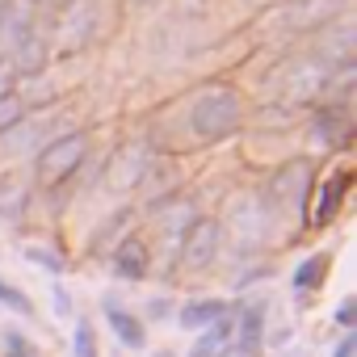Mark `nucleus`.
Returning <instances> with one entry per match:
<instances>
[{"label": "nucleus", "mask_w": 357, "mask_h": 357, "mask_svg": "<svg viewBox=\"0 0 357 357\" xmlns=\"http://www.w3.org/2000/svg\"><path fill=\"white\" fill-rule=\"evenodd\" d=\"M97 34V5L93 0H63L51 22V47L59 55H76Z\"/></svg>", "instance_id": "obj_2"}, {"label": "nucleus", "mask_w": 357, "mask_h": 357, "mask_svg": "<svg viewBox=\"0 0 357 357\" xmlns=\"http://www.w3.org/2000/svg\"><path fill=\"white\" fill-rule=\"evenodd\" d=\"M219 244H223V223L219 219L202 215V219L185 223V231H181V265L194 269V273L211 269L215 257H219Z\"/></svg>", "instance_id": "obj_4"}, {"label": "nucleus", "mask_w": 357, "mask_h": 357, "mask_svg": "<svg viewBox=\"0 0 357 357\" xmlns=\"http://www.w3.org/2000/svg\"><path fill=\"white\" fill-rule=\"evenodd\" d=\"M84 151H89V139L80 130H68L59 139H51L43 151H38V181L43 185H63L68 176L84 164Z\"/></svg>", "instance_id": "obj_3"}, {"label": "nucleus", "mask_w": 357, "mask_h": 357, "mask_svg": "<svg viewBox=\"0 0 357 357\" xmlns=\"http://www.w3.org/2000/svg\"><path fill=\"white\" fill-rule=\"evenodd\" d=\"M22 118H26V97H17V93L0 97V135L17 130V126H22Z\"/></svg>", "instance_id": "obj_14"}, {"label": "nucleus", "mask_w": 357, "mask_h": 357, "mask_svg": "<svg viewBox=\"0 0 357 357\" xmlns=\"http://www.w3.org/2000/svg\"><path fill=\"white\" fill-rule=\"evenodd\" d=\"M34 5H43V9H59L63 0H34Z\"/></svg>", "instance_id": "obj_23"}, {"label": "nucleus", "mask_w": 357, "mask_h": 357, "mask_svg": "<svg viewBox=\"0 0 357 357\" xmlns=\"http://www.w3.org/2000/svg\"><path fill=\"white\" fill-rule=\"evenodd\" d=\"M143 5H151V0H143Z\"/></svg>", "instance_id": "obj_25"}, {"label": "nucleus", "mask_w": 357, "mask_h": 357, "mask_svg": "<svg viewBox=\"0 0 357 357\" xmlns=\"http://www.w3.org/2000/svg\"><path fill=\"white\" fill-rule=\"evenodd\" d=\"M244 122V101L236 89H206L194 105H190V126L198 139L215 143V139H227L236 135Z\"/></svg>", "instance_id": "obj_1"}, {"label": "nucleus", "mask_w": 357, "mask_h": 357, "mask_svg": "<svg viewBox=\"0 0 357 357\" xmlns=\"http://www.w3.org/2000/svg\"><path fill=\"white\" fill-rule=\"evenodd\" d=\"M324 269H328V261H324V257H311V261L294 273V290H311V286L324 278Z\"/></svg>", "instance_id": "obj_16"}, {"label": "nucleus", "mask_w": 357, "mask_h": 357, "mask_svg": "<svg viewBox=\"0 0 357 357\" xmlns=\"http://www.w3.org/2000/svg\"><path fill=\"white\" fill-rule=\"evenodd\" d=\"M105 319H109V328L118 332V340H122L126 349H143V344H147V332H143V324H139L130 311H122V307L105 303Z\"/></svg>", "instance_id": "obj_11"}, {"label": "nucleus", "mask_w": 357, "mask_h": 357, "mask_svg": "<svg viewBox=\"0 0 357 357\" xmlns=\"http://www.w3.org/2000/svg\"><path fill=\"white\" fill-rule=\"evenodd\" d=\"M143 176H147V151H143V147H122V151L114 155L109 172H105V185H109L114 194H122V190H135Z\"/></svg>", "instance_id": "obj_5"}, {"label": "nucleus", "mask_w": 357, "mask_h": 357, "mask_svg": "<svg viewBox=\"0 0 357 357\" xmlns=\"http://www.w3.org/2000/svg\"><path fill=\"white\" fill-rule=\"evenodd\" d=\"M114 273H118V278H130V282H139V278L147 273V248H143V240H122V244H118V252H114Z\"/></svg>", "instance_id": "obj_10"}, {"label": "nucleus", "mask_w": 357, "mask_h": 357, "mask_svg": "<svg viewBox=\"0 0 357 357\" xmlns=\"http://www.w3.org/2000/svg\"><path fill=\"white\" fill-rule=\"evenodd\" d=\"M344 190H349V176H344V172H340V176H332V181L324 185V194H319V202H315V223H328V219L336 215V206H340Z\"/></svg>", "instance_id": "obj_13"}, {"label": "nucleus", "mask_w": 357, "mask_h": 357, "mask_svg": "<svg viewBox=\"0 0 357 357\" xmlns=\"http://www.w3.org/2000/svg\"><path fill=\"white\" fill-rule=\"evenodd\" d=\"M13 84H17V63L5 55V59H0V97H9Z\"/></svg>", "instance_id": "obj_19"}, {"label": "nucleus", "mask_w": 357, "mask_h": 357, "mask_svg": "<svg viewBox=\"0 0 357 357\" xmlns=\"http://www.w3.org/2000/svg\"><path fill=\"white\" fill-rule=\"evenodd\" d=\"M353 315H357V311H353V303H344V307H340V311H336V319H340V324H344V328H349V324H353Z\"/></svg>", "instance_id": "obj_22"}, {"label": "nucleus", "mask_w": 357, "mask_h": 357, "mask_svg": "<svg viewBox=\"0 0 357 357\" xmlns=\"http://www.w3.org/2000/svg\"><path fill=\"white\" fill-rule=\"evenodd\" d=\"M261 332H265V303H248L240 324H236V353H248L257 357L261 349Z\"/></svg>", "instance_id": "obj_7"}, {"label": "nucleus", "mask_w": 357, "mask_h": 357, "mask_svg": "<svg viewBox=\"0 0 357 357\" xmlns=\"http://www.w3.org/2000/svg\"><path fill=\"white\" fill-rule=\"evenodd\" d=\"M236 357H248V353H236Z\"/></svg>", "instance_id": "obj_24"}, {"label": "nucleus", "mask_w": 357, "mask_h": 357, "mask_svg": "<svg viewBox=\"0 0 357 357\" xmlns=\"http://www.w3.org/2000/svg\"><path fill=\"white\" fill-rule=\"evenodd\" d=\"M0 5H5V0H0Z\"/></svg>", "instance_id": "obj_26"}, {"label": "nucleus", "mask_w": 357, "mask_h": 357, "mask_svg": "<svg viewBox=\"0 0 357 357\" xmlns=\"http://www.w3.org/2000/svg\"><path fill=\"white\" fill-rule=\"evenodd\" d=\"M26 257L38 261V265H47V269H55V273L63 269V257H55V252H47V248H26Z\"/></svg>", "instance_id": "obj_20"}, {"label": "nucleus", "mask_w": 357, "mask_h": 357, "mask_svg": "<svg viewBox=\"0 0 357 357\" xmlns=\"http://www.w3.org/2000/svg\"><path fill=\"white\" fill-rule=\"evenodd\" d=\"M219 315H227V303L223 298H198V303H185L181 307V328H211Z\"/></svg>", "instance_id": "obj_12"}, {"label": "nucleus", "mask_w": 357, "mask_h": 357, "mask_svg": "<svg viewBox=\"0 0 357 357\" xmlns=\"http://www.w3.org/2000/svg\"><path fill=\"white\" fill-rule=\"evenodd\" d=\"M5 349H9V357H38L34 344H30L22 332H9V336H5Z\"/></svg>", "instance_id": "obj_18"}, {"label": "nucleus", "mask_w": 357, "mask_h": 357, "mask_svg": "<svg viewBox=\"0 0 357 357\" xmlns=\"http://www.w3.org/2000/svg\"><path fill=\"white\" fill-rule=\"evenodd\" d=\"M30 206V185L22 181V172H5L0 176V215L5 219H22Z\"/></svg>", "instance_id": "obj_8"}, {"label": "nucleus", "mask_w": 357, "mask_h": 357, "mask_svg": "<svg viewBox=\"0 0 357 357\" xmlns=\"http://www.w3.org/2000/svg\"><path fill=\"white\" fill-rule=\"evenodd\" d=\"M0 303H5L9 311H22V315H34V307H30V298L17 290V286H9V282H0Z\"/></svg>", "instance_id": "obj_17"}, {"label": "nucleus", "mask_w": 357, "mask_h": 357, "mask_svg": "<svg viewBox=\"0 0 357 357\" xmlns=\"http://www.w3.org/2000/svg\"><path fill=\"white\" fill-rule=\"evenodd\" d=\"M353 349H357V336H344V340H340V349H336L332 357H353Z\"/></svg>", "instance_id": "obj_21"}, {"label": "nucleus", "mask_w": 357, "mask_h": 357, "mask_svg": "<svg viewBox=\"0 0 357 357\" xmlns=\"http://www.w3.org/2000/svg\"><path fill=\"white\" fill-rule=\"evenodd\" d=\"M72 357H97V332L89 319H80L72 332Z\"/></svg>", "instance_id": "obj_15"}, {"label": "nucleus", "mask_w": 357, "mask_h": 357, "mask_svg": "<svg viewBox=\"0 0 357 357\" xmlns=\"http://www.w3.org/2000/svg\"><path fill=\"white\" fill-rule=\"evenodd\" d=\"M307 185H311V168L307 164H290V168H282L278 176H273V185H269V194L273 198H294V206H303V198H307Z\"/></svg>", "instance_id": "obj_9"}, {"label": "nucleus", "mask_w": 357, "mask_h": 357, "mask_svg": "<svg viewBox=\"0 0 357 357\" xmlns=\"http://www.w3.org/2000/svg\"><path fill=\"white\" fill-rule=\"evenodd\" d=\"M231 344H236V315L227 311V315H219V319L202 332V340L194 344V357H223Z\"/></svg>", "instance_id": "obj_6"}]
</instances>
